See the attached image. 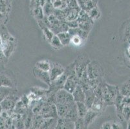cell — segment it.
I'll use <instances>...</instances> for the list:
<instances>
[{"label":"cell","mask_w":130,"mask_h":129,"mask_svg":"<svg viewBox=\"0 0 130 129\" xmlns=\"http://www.w3.org/2000/svg\"><path fill=\"white\" fill-rule=\"evenodd\" d=\"M90 61V59L86 56H80L74 60V64L75 72L79 79H80L82 75L87 72V66Z\"/></svg>","instance_id":"cell-4"},{"label":"cell","mask_w":130,"mask_h":129,"mask_svg":"<svg viewBox=\"0 0 130 129\" xmlns=\"http://www.w3.org/2000/svg\"><path fill=\"white\" fill-rule=\"evenodd\" d=\"M76 102L72 103H55L58 118H63L66 117L69 110L75 104Z\"/></svg>","instance_id":"cell-10"},{"label":"cell","mask_w":130,"mask_h":129,"mask_svg":"<svg viewBox=\"0 0 130 129\" xmlns=\"http://www.w3.org/2000/svg\"><path fill=\"white\" fill-rule=\"evenodd\" d=\"M25 129H28V128H25Z\"/></svg>","instance_id":"cell-46"},{"label":"cell","mask_w":130,"mask_h":129,"mask_svg":"<svg viewBox=\"0 0 130 129\" xmlns=\"http://www.w3.org/2000/svg\"><path fill=\"white\" fill-rule=\"evenodd\" d=\"M0 35L2 40L1 47L3 48L6 56L9 58L16 48V40L5 28H2V32H0Z\"/></svg>","instance_id":"cell-1"},{"label":"cell","mask_w":130,"mask_h":129,"mask_svg":"<svg viewBox=\"0 0 130 129\" xmlns=\"http://www.w3.org/2000/svg\"><path fill=\"white\" fill-rule=\"evenodd\" d=\"M7 58H8L5 56V54L4 51H3V48L0 46V62L5 63L6 60Z\"/></svg>","instance_id":"cell-36"},{"label":"cell","mask_w":130,"mask_h":129,"mask_svg":"<svg viewBox=\"0 0 130 129\" xmlns=\"http://www.w3.org/2000/svg\"><path fill=\"white\" fill-rule=\"evenodd\" d=\"M76 104L79 118H84L87 111L89 110V108H87L84 102H76Z\"/></svg>","instance_id":"cell-23"},{"label":"cell","mask_w":130,"mask_h":129,"mask_svg":"<svg viewBox=\"0 0 130 129\" xmlns=\"http://www.w3.org/2000/svg\"><path fill=\"white\" fill-rule=\"evenodd\" d=\"M87 14H88L89 16L90 17V18L91 20H93L94 21V20H97L100 17V11L99 9H98L97 7H95L93 9H90L89 11L87 12Z\"/></svg>","instance_id":"cell-28"},{"label":"cell","mask_w":130,"mask_h":129,"mask_svg":"<svg viewBox=\"0 0 130 129\" xmlns=\"http://www.w3.org/2000/svg\"><path fill=\"white\" fill-rule=\"evenodd\" d=\"M42 9H43V14H44L45 16H47V17L49 16L51 14H53L54 10H55L53 5V3L50 0H47L44 6L42 7Z\"/></svg>","instance_id":"cell-24"},{"label":"cell","mask_w":130,"mask_h":129,"mask_svg":"<svg viewBox=\"0 0 130 129\" xmlns=\"http://www.w3.org/2000/svg\"><path fill=\"white\" fill-rule=\"evenodd\" d=\"M104 107L105 106L104 104L103 100L101 99H99V98H95V99H94V102L92 105L91 109L95 111V112L101 113V112H102V110L104 109Z\"/></svg>","instance_id":"cell-20"},{"label":"cell","mask_w":130,"mask_h":129,"mask_svg":"<svg viewBox=\"0 0 130 129\" xmlns=\"http://www.w3.org/2000/svg\"><path fill=\"white\" fill-rule=\"evenodd\" d=\"M32 74L35 78L40 80V81H43L48 86H49L51 83V80L50 74L49 72L42 70L38 68L37 67H35L32 69Z\"/></svg>","instance_id":"cell-7"},{"label":"cell","mask_w":130,"mask_h":129,"mask_svg":"<svg viewBox=\"0 0 130 129\" xmlns=\"http://www.w3.org/2000/svg\"><path fill=\"white\" fill-rule=\"evenodd\" d=\"M100 114V112H95V111L91 109H89V110L87 111L86 116L83 118L84 122V124L86 127L88 128V126L96 119V118Z\"/></svg>","instance_id":"cell-13"},{"label":"cell","mask_w":130,"mask_h":129,"mask_svg":"<svg viewBox=\"0 0 130 129\" xmlns=\"http://www.w3.org/2000/svg\"><path fill=\"white\" fill-rule=\"evenodd\" d=\"M111 129H122V127L117 123H111Z\"/></svg>","instance_id":"cell-38"},{"label":"cell","mask_w":130,"mask_h":129,"mask_svg":"<svg viewBox=\"0 0 130 129\" xmlns=\"http://www.w3.org/2000/svg\"><path fill=\"white\" fill-rule=\"evenodd\" d=\"M16 92L10 94L1 103V105L3 108V111H7V112L14 111L16 103L19 100L18 98L16 96Z\"/></svg>","instance_id":"cell-6"},{"label":"cell","mask_w":130,"mask_h":129,"mask_svg":"<svg viewBox=\"0 0 130 129\" xmlns=\"http://www.w3.org/2000/svg\"><path fill=\"white\" fill-rule=\"evenodd\" d=\"M127 55L128 56L130 57V44H129L128 47L127 48Z\"/></svg>","instance_id":"cell-40"},{"label":"cell","mask_w":130,"mask_h":129,"mask_svg":"<svg viewBox=\"0 0 130 129\" xmlns=\"http://www.w3.org/2000/svg\"><path fill=\"white\" fill-rule=\"evenodd\" d=\"M16 78L12 72L5 70L0 73V87L16 88Z\"/></svg>","instance_id":"cell-3"},{"label":"cell","mask_w":130,"mask_h":129,"mask_svg":"<svg viewBox=\"0 0 130 129\" xmlns=\"http://www.w3.org/2000/svg\"><path fill=\"white\" fill-rule=\"evenodd\" d=\"M65 118L69 119L70 120L73 121L74 122H75L76 120L79 118L77 110V107H76V104L75 103L74 105L72 106L71 108L69 110L67 114H66Z\"/></svg>","instance_id":"cell-19"},{"label":"cell","mask_w":130,"mask_h":129,"mask_svg":"<svg viewBox=\"0 0 130 129\" xmlns=\"http://www.w3.org/2000/svg\"><path fill=\"white\" fill-rule=\"evenodd\" d=\"M5 70V65H4V63L0 62V73H2V72Z\"/></svg>","instance_id":"cell-39"},{"label":"cell","mask_w":130,"mask_h":129,"mask_svg":"<svg viewBox=\"0 0 130 129\" xmlns=\"http://www.w3.org/2000/svg\"><path fill=\"white\" fill-rule=\"evenodd\" d=\"M58 119L53 118H45L39 129H55L57 125Z\"/></svg>","instance_id":"cell-16"},{"label":"cell","mask_w":130,"mask_h":129,"mask_svg":"<svg viewBox=\"0 0 130 129\" xmlns=\"http://www.w3.org/2000/svg\"><path fill=\"white\" fill-rule=\"evenodd\" d=\"M75 101L73 94L68 92L63 88L59 90L54 95V103H72Z\"/></svg>","instance_id":"cell-5"},{"label":"cell","mask_w":130,"mask_h":129,"mask_svg":"<svg viewBox=\"0 0 130 129\" xmlns=\"http://www.w3.org/2000/svg\"><path fill=\"white\" fill-rule=\"evenodd\" d=\"M9 129H16V128H14V126H13V125H12V126H10V127L9 128Z\"/></svg>","instance_id":"cell-42"},{"label":"cell","mask_w":130,"mask_h":129,"mask_svg":"<svg viewBox=\"0 0 130 129\" xmlns=\"http://www.w3.org/2000/svg\"><path fill=\"white\" fill-rule=\"evenodd\" d=\"M3 108H2V105H1V103H0V116H2V113H3Z\"/></svg>","instance_id":"cell-41"},{"label":"cell","mask_w":130,"mask_h":129,"mask_svg":"<svg viewBox=\"0 0 130 129\" xmlns=\"http://www.w3.org/2000/svg\"><path fill=\"white\" fill-rule=\"evenodd\" d=\"M124 37L126 41L130 40V20L125 23L124 30Z\"/></svg>","instance_id":"cell-30"},{"label":"cell","mask_w":130,"mask_h":129,"mask_svg":"<svg viewBox=\"0 0 130 129\" xmlns=\"http://www.w3.org/2000/svg\"><path fill=\"white\" fill-rule=\"evenodd\" d=\"M87 76L89 80L102 79L104 76L103 68L96 60H91L87 68Z\"/></svg>","instance_id":"cell-2"},{"label":"cell","mask_w":130,"mask_h":129,"mask_svg":"<svg viewBox=\"0 0 130 129\" xmlns=\"http://www.w3.org/2000/svg\"><path fill=\"white\" fill-rule=\"evenodd\" d=\"M17 92L16 88H8V87H0V103L5 99L8 96L12 93Z\"/></svg>","instance_id":"cell-18"},{"label":"cell","mask_w":130,"mask_h":129,"mask_svg":"<svg viewBox=\"0 0 130 129\" xmlns=\"http://www.w3.org/2000/svg\"><path fill=\"white\" fill-rule=\"evenodd\" d=\"M84 39L82 38L80 36L77 35H74L71 36V43H72L74 45L79 46L80 45L82 44V43L84 41Z\"/></svg>","instance_id":"cell-31"},{"label":"cell","mask_w":130,"mask_h":129,"mask_svg":"<svg viewBox=\"0 0 130 129\" xmlns=\"http://www.w3.org/2000/svg\"><path fill=\"white\" fill-rule=\"evenodd\" d=\"M33 14H34V16L36 18L37 21L42 20L45 17V15L43 14V9H42V7L41 6H39V7L35 8L34 10H33Z\"/></svg>","instance_id":"cell-29"},{"label":"cell","mask_w":130,"mask_h":129,"mask_svg":"<svg viewBox=\"0 0 130 129\" xmlns=\"http://www.w3.org/2000/svg\"><path fill=\"white\" fill-rule=\"evenodd\" d=\"M129 123H130V120H129Z\"/></svg>","instance_id":"cell-45"},{"label":"cell","mask_w":130,"mask_h":129,"mask_svg":"<svg viewBox=\"0 0 130 129\" xmlns=\"http://www.w3.org/2000/svg\"><path fill=\"white\" fill-rule=\"evenodd\" d=\"M122 117L126 121L130 120V106H124L122 110Z\"/></svg>","instance_id":"cell-33"},{"label":"cell","mask_w":130,"mask_h":129,"mask_svg":"<svg viewBox=\"0 0 130 129\" xmlns=\"http://www.w3.org/2000/svg\"><path fill=\"white\" fill-rule=\"evenodd\" d=\"M100 129H111V123L107 121L102 125Z\"/></svg>","instance_id":"cell-37"},{"label":"cell","mask_w":130,"mask_h":129,"mask_svg":"<svg viewBox=\"0 0 130 129\" xmlns=\"http://www.w3.org/2000/svg\"><path fill=\"white\" fill-rule=\"evenodd\" d=\"M79 80L80 79L77 76L69 77L66 80L63 88L71 94H73V92H74L78 84Z\"/></svg>","instance_id":"cell-9"},{"label":"cell","mask_w":130,"mask_h":129,"mask_svg":"<svg viewBox=\"0 0 130 129\" xmlns=\"http://www.w3.org/2000/svg\"><path fill=\"white\" fill-rule=\"evenodd\" d=\"M58 37L60 39V41L61 42L62 45L64 46H67L71 43V36L69 34L68 32H60L58 34Z\"/></svg>","instance_id":"cell-22"},{"label":"cell","mask_w":130,"mask_h":129,"mask_svg":"<svg viewBox=\"0 0 130 129\" xmlns=\"http://www.w3.org/2000/svg\"><path fill=\"white\" fill-rule=\"evenodd\" d=\"M12 125L16 129H25L24 120L22 118V115L18 114L16 118L13 119Z\"/></svg>","instance_id":"cell-21"},{"label":"cell","mask_w":130,"mask_h":129,"mask_svg":"<svg viewBox=\"0 0 130 129\" xmlns=\"http://www.w3.org/2000/svg\"><path fill=\"white\" fill-rule=\"evenodd\" d=\"M49 43H50L51 45L56 50L61 49L62 47H63V45L60 41V39L58 37L57 35H54Z\"/></svg>","instance_id":"cell-27"},{"label":"cell","mask_w":130,"mask_h":129,"mask_svg":"<svg viewBox=\"0 0 130 129\" xmlns=\"http://www.w3.org/2000/svg\"><path fill=\"white\" fill-rule=\"evenodd\" d=\"M64 71L65 68L61 65L58 63L52 62L51 68L49 72L51 81H54L60 76L62 75L64 73Z\"/></svg>","instance_id":"cell-8"},{"label":"cell","mask_w":130,"mask_h":129,"mask_svg":"<svg viewBox=\"0 0 130 129\" xmlns=\"http://www.w3.org/2000/svg\"><path fill=\"white\" fill-rule=\"evenodd\" d=\"M85 96H86L84 101L85 104L89 109H91L92 105H93L96 98L94 90L89 88L85 90Z\"/></svg>","instance_id":"cell-14"},{"label":"cell","mask_w":130,"mask_h":129,"mask_svg":"<svg viewBox=\"0 0 130 129\" xmlns=\"http://www.w3.org/2000/svg\"><path fill=\"white\" fill-rule=\"evenodd\" d=\"M66 4L69 9H78L80 8L77 0H66Z\"/></svg>","instance_id":"cell-34"},{"label":"cell","mask_w":130,"mask_h":129,"mask_svg":"<svg viewBox=\"0 0 130 129\" xmlns=\"http://www.w3.org/2000/svg\"><path fill=\"white\" fill-rule=\"evenodd\" d=\"M55 129H74V122L67 118H58Z\"/></svg>","instance_id":"cell-11"},{"label":"cell","mask_w":130,"mask_h":129,"mask_svg":"<svg viewBox=\"0 0 130 129\" xmlns=\"http://www.w3.org/2000/svg\"><path fill=\"white\" fill-rule=\"evenodd\" d=\"M45 118L40 114H35L33 117L32 124V127L35 128L39 129L42 125V123L43 122Z\"/></svg>","instance_id":"cell-26"},{"label":"cell","mask_w":130,"mask_h":129,"mask_svg":"<svg viewBox=\"0 0 130 129\" xmlns=\"http://www.w3.org/2000/svg\"><path fill=\"white\" fill-rule=\"evenodd\" d=\"M74 129H87L84 122L83 118H79L74 122Z\"/></svg>","instance_id":"cell-32"},{"label":"cell","mask_w":130,"mask_h":129,"mask_svg":"<svg viewBox=\"0 0 130 129\" xmlns=\"http://www.w3.org/2000/svg\"><path fill=\"white\" fill-rule=\"evenodd\" d=\"M28 129H38V128H33V127H30V128H28Z\"/></svg>","instance_id":"cell-44"},{"label":"cell","mask_w":130,"mask_h":129,"mask_svg":"<svg viewBox=\"0 0 130 129\" xmlns=\"http://www.w3.org/2000/svg\"><path fill=\"white\" fill-rule=\"evenodd\" d=\"M80 8L78 9H69L66 8L64 9L65 12H66V21H71L77 20L78 17L80 13Z\"/></svg>","instance_id":"cell-12"},{"label":"cell","mask_w":130,"mask_h":129,"mask_svg":"<svg viewBox=\"0 0 130 129\" xmlns=\"http://www.w3.org/2000/svg\"><path fill=\"white\" fill-rule=\"evenodd\" d=\"M73 96L75 102H84L85 101V92L83 88L78 85L76 88L73 92Z\"/></svg>","instance_id":"cell-15"},{"label":"cell","mask_w":130,"mask_h":129,"mask_svg":"<svg viewBox=\"0 0 130 129\" xmlns=\"http://www.w3.org/2000/svg\"><path fill=\"white\" fill-rule=\"evenodd\" d=\"M119 90L124 96H130V79L119 87Z\"/></svg>","instance_id":"cell-25"},{"label":"cell","mask_w":130,"mask_h":129,"mask_svg":"<svg viewBox=\"0 0 130 129\" xmlns=\"http://www.w3.org/2000/svg\"><path fill=\"white\" fill-rule=\"evenodd\" d=\"M66 23L68 25L69 28H74L78 27V23L77 20L75 21H66Z\"/></svg>","instance_id":"cell-35"},{"label":"cell","mask_w":130,"mask_h":129,"mask_svg":"<svg viewBox=\"0 0 130 129\" xmlns=\"http://www.w3.org/2000/svg\"><path fill=\"white\" fill-rule=\"evenodd\" d=\"M127 129H130V123H129L128 125H127Z\"/></svg>","instance_id":"cell-43"},{"label":"cell","mask_w":130,"mask_h":129,"mask_svg":"<svg viewBox=\"0 0 130 129\" xmlns=\"http://www.w3.org/2000/svg\"><path fill=\"white\" fill-rule=\"evenodd\" d=\"M52 62L48 60H42L37 61L36 63L35 67H37L39 69L42 70L46 71V72H49V70L51 68Z\"/></svg>","instance_id":"cell-17"}]
</instances>
